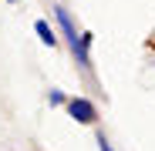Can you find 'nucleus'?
<instances>
[{
	"label": "nucleus",
	"mask_w": 155,
	"mask_h": 151,
	"mask_svg": "<svg viewBox=\"0 0 155 151\" xmlns=\"http://www.w3.org/2000/svg\"><path fill=\"white\" fill-rule=\"evenodd\" d=\"M68 114H71L78 124H91V121L98 118L94 104H91V101H84V97H74V101H68Z\"/></svg>",
	"instance_id": "nucleus-1"
},
{
	"label": "nucleus",
	"mask_w": 155,
	"mask_h": 151,
	"mask_svg": "<svg viewBox=\"0 0 155 151\" xmlns=\"http://www.w3.org/2000/svg\"><path fill=\"white\" fill-rule=\"evenodd\" d=\"M54 17H58V24H61V34L68 37V44H71V50L78 47V40H81V34L74 30V20H71V14L64 10V7H54Z\"/></svg>",
	"instance_id": "nucleus-2"
},
{
	"label": "nucleus",
	"mask_w": 155,
	"mask_h": 151,
	"mask_svg": "<svg viewBox=\"0 0 155 151\" xmlns=\"http://www.w3.org/2000/svg\"><path fill=\"white\" fill-rule=\"evenodd\" d=\"M88 47H91V34H81V40H78V47H74V57H78V64H81L84 71H91V57H88Z\"/></svg>",
	"instance_id": "nucleus-3"
},
{
	"label": "nucleus",
	"mask_w": 155,
	"mask_h": 151,
	"mask_svg": "<svg viewBox=\"0 0 155 151\" xmlns=\"http://www.w3.org/2000/svg\"><path fill=\"white\" fill-rule=\"evenodd\" d=\"M34 30H37V37H41V40H44L47 47H54V44H58V37H54V30L47 27V20H37V24H34Z\"/></svg>",
	"instance_id": "nucleus-4"
},
{
	"label": "nucleus",
	"mask_w": 155,
	"mask_h": 151,
	"mask_svg": "<svg viewBox=\"0 0 155 151\" xmlns=\"http://www.w3.org/2000/svg\"><path fill=\"white\" fill-rule=\"evenodd\" d=\"M98 144H101V151H111V144L105 141V134H101V138H98Z\"/></svg>",
	"instance_id": "nucleus-5"
},
{
	"label": "nucleus",
	"mask_w": 155,
	"mask_h": 151,
	"mask_svg": "<svg viewBox=\"0 0 155 151\" xmlns=\"http://www.w3.org/2000/svg\"><path fill=\"white\" fill-rule=\"evenodd\" d=\"M7 4H17V0H7Z\"/></svg>",
	"instance_id": "nucleus-6"
}]
</instances>
